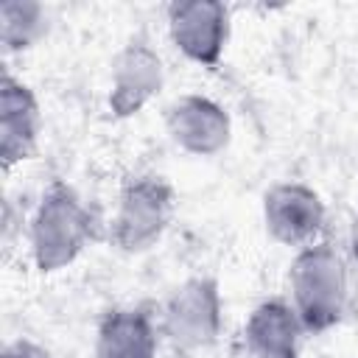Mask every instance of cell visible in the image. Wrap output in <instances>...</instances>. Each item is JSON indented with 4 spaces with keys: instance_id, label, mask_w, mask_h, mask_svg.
I'll use <instances>...</instances> for the list:
<instances>
[{
    "instance_id": "obj_1",
    "label": "cell",
    "mask_w": 358,
    "mask_h": 358,
    "mask_svg": "<svg viewBox=\"0 0 358 358\" xmlns=\"http://www.w3.org/2000/svg\"><path fill=\"white\" fill-rule=\"evenodd\" d=\"M92 235L95 215L78 190L64 179H53L42 190L28 224V246L36 271L53 274L67 268L90 246Z\"/></svg>"
},
{
    "instance_id": "obj_2",
    "label": "cell",
    "mask_w": 358,
    "mask_h": 358,
    "mask_svg": "<svg viewBox=\"0 0 358 358\" xmlns=\"http://www.w3.org/2000/svg\"><path fill=\"white\" fill-rule=\"evenodd\" d=\"M288 302L308 336H322L341 324L350 302L347 263L327 241L299 249L288 268Z\"/></svg>"
},
{
    "instance_id": "obj_3",
    "label": "cell",
    "mask_w": 358,
    "mask_h": 358,
    "mask_svg": "<svg viewBox=\"0 0 358 358\" xmlns=\"http://www.w3.org/2000/svg\"><path fill=\"white\" fill-rule=\"evenodd\" d=\"M176 213V190L159 173L129 176L109 221V243L123 255L148 252L162 241Z\"/></svg>"
},
{
    "instance_id": "obj_4",
    "label": "cell",
    "mask_w": 358,
    "mask_h": 358,
    "mask_svg": "<svg viewBox=\"0 0 358 358\" xmlns=\"http://www.w3.org/2000/svg\"><path fill=\"white\" fill-rule=\"evenodd\" d=\"M224 330V299L221 285L210 274H193L179 282L165 305L159 319V336L182 352L193 355L210 350Z\"/></svg>"
},
{
    "instance_id": "obj_5",
    "label": "cell",
    "mask_w": 358,
    "mask_h": 358,
    "mask_svg": "<svg viewBox=\"0 0 358 358\" xmlns=\"http://www.w3.org/2000/svg\"><path fill=\"white\" fill-rule=\"evenodd\" d=\"M173 48L193 64L215 70L229 42V8L218 0H185L165 8Z\"/></svg>"
},
{
    "instance_id": "obj_6",
    "label": "cell",
    "mask_w": 358,
    "mask_h": 358,
    "mask_svg": "<svg viewBox=\"0 0 358 358\" xmlns=\"http://www.w3.org/2000/svg\"><path fill=\"white\" fill-rule=\"evenodd\" d=\"M162 84H165V67L157 48L145 36L129 39L112 59L109 92H106L109 115L117 120L140 115L159 95Z\"/></svg>"
},
{
    "instance_id": "obj_7",
    "label": "cell",
    "mask_w": 358,
    "mask_h": 358,
    "mask_svg": "<svg viewBox=\"0 0 358 358\" xmlns=\"http://www.w3.org/2000/svg\"><path fill=\"white\" fill-rule=\"evenodd\" d=\"M327 210L322 196L305 182H277L263 193V224L266 232L296 252L316 243L324 229Z\"/></svg>"
},
{
    "instance_id": "obj_8",
    "label": "cell",
    "mask_w": 358,
    "mask_h": 358,
    "mask_svg": "<svg viewBox=\"0 0 358 358\" xmlns=\"http://www.w3.org/2000/svg\"><path fill=\"white\" fill-rule=\"evenodd\" d=\"M165 131L182 151L193 157H215L232 140V120L218 101L187 92L168 103Z\"/></svg>"
},
{
    "instance_id": "obj_9",
    "label": "cell",
    "mask_w": 358,
    "mask_h": 358,
    "mask_svg": "<svg viewBox=\"0 0 358 358\" xmlns=\"http://www.w3.org/2000/svg\"><path fill=\"white\" fill-rule=\"evenodd\" d=\"M42 112L34 90L17 78L11 70H3L0 78V165L11 171L31 159L39 148Z\"/></svg>"
},
{
    "instance_id": "obj_10",
    "label": "cell",
    "mask_w": 358,
    "mask_h": 358,
    "mask_svg": "<svg viewBox=\"0 0 358 358\" xmlns=\"http://www.w3.org/2000/svg\"><path fill=\"white\" fill-rule=\"evenodd\" d=\"M305 327L288 299H263L243 324L246 358H299Z\"/></svg>"
},
{
    "instance_id": "obj_11",
    "label": "cell",
    "mask_w": 358,
    "mask_h": 358,
    "mask_svg": "<svg viewBox=\"0 0 358 358\" xmlns=\"http://www.w3.org/2000/svg\"><path fill=\"white\" fill-rule=\"evenodd\" d=\"M159 327L145 305L112 308L95 330V358H157Z\"/></svg>"
},
{
    "instance_id": "obj_12",
    "label": "cell",
    "mask_w": 358,
    "mask_h": 358,
    "mask_svg": "<svg viewBox=\"0 0 358 358\" xmlns=\"http://www.w3.org/2000/svg\"><path fill=\"white\" fill-rule=\"evenodd\" d=\"M48 8L36 0H3L0 3V39L8 56L36 48L48 34Z\"/></svg>"
},
{
    "instance_id": "obj_13",
    "label": "cell",
    "mask_w": 358,
    "mask_h": 358,
    "mask_svg": "<svg viewBox=\"0 0 358 358\" xmlns=\"http://www.w3.org/2000/svg\"><path fill=\"white\" fill-rule=\"evenodd\" d=\"M3 358H53L48 347L31 341V338H14L6 344L3 350Z\"/></svg>"
},
{
    "instance_id": "obj_14",
    "label": "cell",
    "mask_w": 358,
    "mask_h": 358,
    "mask_svg": "<svg viewBox=\"0 0 358 358\" xmlns=\"http://www.w3.org/2000/svg\"><path fill=\"white\" fill-rule=\"evenodd\" d=\"M350 257H352V263L358 266V213H355V218H352V224H350Z\"/></svg>"
}]
</instances>
